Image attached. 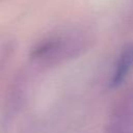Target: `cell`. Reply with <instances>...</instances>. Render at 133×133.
Returning a JSON list of instances; mask_svg holds the SVG:
<instances>
[{
	"label": "cell",
	"instance_id": "1",
	"mask_svg": "<svg viewBox=\"0 0 133 133\" xmlns=\"http://www.w3.org/2000/svg\"><path fill=\"white\" fill-rule=\"evenodd\" d=\"M86 47V38L79 34H56L39 42L31 52L32 59L39 63L52 65L80 54Z\"/></svg>",
	"mask_w": 133,
	"mask_h": 133
},
{
	"label": "cell",
	"instance_id": "2",
	"mask_svg": "<svg viewBox=\"0 0 133 133\" xmlns=\"http://www.w3.org/2000/svg\"><path fill=\"white\" fill-rule=\"evenodd\" d=\"M106 133H133V89L124 94L114 105Z\"/></svg>",
	"mask_w": 133,
	"mask_h": 133
},
{
	"label": "cell",
	"instance_id": "3",
	"mask_svg": "<svg viewBox=\"0 0 133 133\" xmlns=\"http://www.w3.org/2000/svg\"><path fill=\"white\" fill-rule=\"evenodd\" d=\"M133 69V44H128L123 48L115 63V69L111 77L110 85L112 87L119 86L128 77Z\"/></svg>",
	"mask_w": 133,
	"mask_h": 133
}]
</instances>
